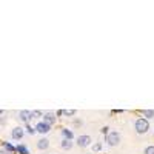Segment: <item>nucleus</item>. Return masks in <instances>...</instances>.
I'll list each match as a JSON object with an SVG mask.
<instances>
[{"mask_svg":"<svg viewBox=\"0 0 154 154\" xmlns=\"http://www.w3.org/2000/svg\"><path fill=\"white\" fill-rule=\"evenodd\" d=\"M148 128H149V123H148L146 119H137V120H136V131H137L139 134L146 133Z\"/></svg>","mask_w":154,"mask_h":154,"instance_id":"1","label":"nucleus"},{"mask_svg":"<svg viewBox=\"0 0 154 154\" xmlns=\"http://www.w3.org/2000/svg\"><path fill=\"white\" fill-rule=\"evenodd\" d=\"M106 142L109 146H116V145H119L120 142V134L117 131H112V133H108L106 136Z\"/></svg>","mask_w":154,"mask_h":154,"instance_id":"2","label":"nucleus"},{"mask_svg":"<svg viewBox=\"0 0 154 154\" xmlns=\"http://www.w3.org/2000/svg\"><path fill=\"white\" fill-rule=\"evenodd\" d=\"M49 130H51V125H48L46 122H38V123H37V126H35V131L42 133V134L49 133Z\"/></svg>","mask_w":154,"mask_h":154,"instance_id":"3","label":"nucleus"},{"mask_svg":"<svg viewBox=\"0 0 154 154\" xmlns=\"http://www.w3.org/2000/svg\"><path fill=\"white\" fill-rule=\"evenodd\" d=\"M89 143H91V137H89V136H80L79 139H77V145L82 146V148L88 146Z\"/></svg>","mask_w":154,"mask_h":154,"instance_id":"4","label":"nucleus"},{"mask_svg":"<svg viewBox=\"0 0 154 154\" xmlns=\"http://www.w3.org/2000/svg\"><path fill=\"white\" fill-rule=\"evenodd\" d=\"M11 136H12V139H16V140L17 139H22L23 137V130H22L20 126H16L14 130H12V134Z\"/></svg>","mask_w":154,"mask_h":154,"instance_id":"5","label":"nucleus"},{"mask_svg":"<svg viewBox=\"0 0 154 154\" xmlns=\"http://www.w3.org/2000/svg\"><path fill=\"white\" fill-rule=\"evenodd\" d=\"M48 146H49V140H48V139H40V140L37 142V148H38V149H46Z\"/></svg>","mask_w":154,"mask_h":154,"instance_id":"6","label":"nucleus"},{"mask_svg":"<svg viewBox=\"0 0 154 154\" xmlns=\"http://www.w3.org/2000/svg\"><path fill=\"white\" fill-rule=\"evenodd\" d=\"M43 119H45V122H46L48 125H51V123L56 122V116H54L53 112H46V114L43 116Z\"/></svg>","mask_w":154,"mask_h":154,"instance_id":"7","label":"nucleus"},{"mask_svg":"<svg viewBox=\"0 0 154 154\" xmlns=\"http://www.w3.org/2000/svg\"><path fill=\"white\" fill-rule=\"evenodd\" d=\"M19 116H20V119H22L23 122H26V120L31 117V111H20Z\"/></svg>","mask_w":154,"mask_h":154,"instance_id":"8","label":"nucleus"},{"mask_svg":"<svg viewBox=\"0 0 154 154\" xmlns=\"http://www.w3.org/2000/svg\"><path fill=\"white\" fill-rule=\"evenodd\" d=\"M71 146H72V142H71V140H66V139L62 140V148H63V149H69Z\"/></svg>","mask_w":154,"mask_h":154,"instance_id":"9","label":"nucleus"},{"mask_svg":"<svg viewBox=\"0 0 154 154\" xmlns=\"http://www.w3.org/2000/svg\"><path fill=\"white\" fill-rule=\"evenodd\" d=\"M62 134H63V137H65L66 140H71L72 139V133L69 130H66V128H65V130H62Z\"/></svg>","mask_w":154,"mask_h":154,"instance_id":"10","label":"nucleus"},{"mask_svg":"<svg viewBox=\"0 0 154 154\" xmlns=\"http://www.w3.org/2000/svg\"><path fill=\"white\" fill-rule=\"evenodd\" d=\"M16 149H17V151H19L20 154H29L28 148H26V146H23V145H19V146H17Z\"/></svg>","mask_w":154,"mask_h":154,"instance_id":"11","label":"nucleus"},{"mask_svg":"<svg viewBox=\"0 0 154 154\" xmlns=\"http://www.w3.org/2000/svg\"><path fill=\"white\" fill-rule=\"evenodd\" d=\"M142 114L145 116V117H154V111L152 109H145V111H142Z\"/></svg>","mask_w":154,"mask_h":154,"instance_id":"12","label":"nucleus"},{"mask_svg":"<svg viewBox=\"0 0 154 154\" xmlns=\"http://www.w3.org/2000/svg\"><path fill=\"white\" fill-rule=\"evenodd\" d=\"M59 114H65V116H74V114H75V111H74V109H65V111H60Z\"/></svg>","mask_w":154,"mask_h":154,"instance_id":"13","label":"nucleus"},{"mask_svg":"<svg viewBox=\"0 0 154 154\" xmlns=\"http://www.w3.org/2000/svg\"><path fill=\"white\" fill-rule=\"evenodd\" d=\"M42 116L40 111H31V119H38Z\"/></svg>","mask_w":154,"mask_h":154,"instance_id":"14","label":"nucleus"},{"mask_svg":"<svg viewBox=\"0 0 154 154\" xmlns=\"http://www.w3.org/2000/svg\"><path fill=\"white\" fill-rule=\"evenodd\" d=\"M3 145H5V149H8L9 152H11V151H14V146H12V145H9V143H6V142H5Z\"/></svg>","mask_w":154,"mask_h":154,"instance_id":"15","label":"nucleus"},{"mask_svg":"<svg viewBox=\"0 0 154 154\" xmlns=\"http://www.w3.org/2000/svg\"><path fill=\"white\" fill-rule=\"evenodd\" d=\"M145 154H154V146H148L145 149Z\"/></svg>","mask_w":154,"mask_h":154,"instance_id":"16","label":"nucleus"},{"mask_svg":"<svg viewBox=\"0 0 154 154\" xmlns=\"http://www.w3.org/2000/svg\"><path fill=\"white\" fill-rule=\"evenodd\" d=\"M93 149H94V151H100V149H102V143H96V145L93 146Z\"/></svg>","mask_w":154,"mask_h":154,"instance_id":"17","label":"nucleus"},{"mask_svg":"<svg viewBox=\"0 0 154 154\" xmlns=\"http://www.w3.org/2000/svg\"><path fill=\"white\" fill-rule=\"evenodd\" d=\"M26 130H28V133H29V134H34V133H35V130H34V128H31V126H28Z\"/></svg>","mask_w":154,"mask_h":154,"instance_id":"18","label":"nucleus"},{"mask_svg":"<svg viewBox=\"0 0 154 154\" xmlns=\"http://www.w3.org/2000/svg\"><path fill=\"white\" fill-rule=\"evenodd\" d=\"M102 133H103V134H108V128H106V126L102 128Z\"/></svg>","mask_w":154,"mask_h":154,"instance_id":"19","label":"nucleus"},{"mask_svg":"<svg viewBox=\"0 0 154 154\" xmlns=\"http://www.w3.org/2000/svg\"><path fill=\"white\" fill-rule=\"evenodd\" d=\"M0 154H8V152H5V151H0Z\"/></svg>","mask_w":154,"mask_h":154,"instance_id":"20","label":"nucleus"}]
</instances>
